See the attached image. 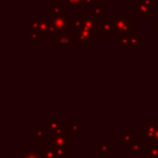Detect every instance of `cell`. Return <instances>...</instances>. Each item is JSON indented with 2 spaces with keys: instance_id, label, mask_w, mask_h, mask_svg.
Listing matches in <instances>:
<instances>
[{
  "instance_id": "cell-1",
  "label": "cell",
  "mask_w": 158,
  "mask_h": 158,
  "mask_svg": "<svg viewBox=\"0 0 158 158\" xmlns=\"http://www.w3.org/2000/svg\"><path fill=\"white\" fill-rule=\"evenodd\" d=\"M48 22L53 32H63L70 26V17L68 14H57L48 19Z\"/></svg>"
},
{
  "instance_id": "cell-2",
  "label": "cell",
  "mask_w": 158,
  "mask_h": 158,
  "mask_svg": "<svg viewBox=\"0 0 158 158\" xmlns=\"http://www.w3.org/2000/svg\"><path fill=\"white\" fill-rule=\"evenodd\" d=\"M74 42V37L69 33H53L52 44L53 46H69Z\"/></svg>"
},
{
  "instance_id": "cell-3",
  "label": "cell",
  "mask_w": 158,
  "mask_h": 158,
  "mask_svg": "<svg viewBox=\"0 0 158 158\" xmlns=\"http://www.w3.org/2000/svg\"><path fill=\"white\" fill-rule=\"evenodd\" d=\"M78 36H74V42H78L79 44H89V43H94V37L91 35V31L88 30H78L77 31Z\"/></svg>"
},
{
  "instance_id": "cell-4",
  "label": "cell",
  "mask_w": 158,
  "mask_h": 158,
  "mask_svg": "<svg viewBox=\"0 0 158 158\" xmlns=\"http://www.w3.org/2000/svg\"><path fill=\"white\" fill-rule=\"evenodd\" d=\"M149 4H143V2H137L136 4V14L139 17H149L151 16V10L148 7Z\"/></svg>"
},
{
  "instance_id": "cell-5",
  "label": "cell",
  "mask_w": 158,
  "mask_h": 158,
  "mask_svg": "<svg viewBox=\"0 0 158 158\" xmlns=\"http://www.w3.org/2000/svg\"><path fill=\"white\" fill-rule=\"evenodd\" d=\"M23 158H41V156H40L37 152L31 151V152H26V153L23 154Z\"/></svg>"
},
{
  "instance_id": "cell-6",
  "label": "cell",
  "mask_w": 158,
  "mask_h": 158,
  "mask_svg": "<svg viewBox=\"0 0 158 158\" xmlns=\"http://www.w3.org/2000/svg\"><path fill=\"white\" fill-rule=\"evenodd\" d=\"M84 1L85 0H68V4H70V6H81Z\"/></svg>"
}]
</instances>
